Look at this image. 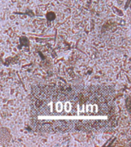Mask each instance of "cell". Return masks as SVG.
Returning a JSON list of instances; mask_svg holds the SVG:
<instances>
[{"instance_id":"obj_1","label":"cell","mask_w":131,"mask_h":147,"mask_svg":"<svg viewBox=\"0 0 131 147\" xmlns=\"http://www.w3.org/2000/svg\"><path fill=\"white\" fill-rule=\"evenodd\" d=\"M114 96V89L106 85L65 89L34 87L32 93V128L51 133L100 130L113 120Z\"/></svg>"}]
</instances>
